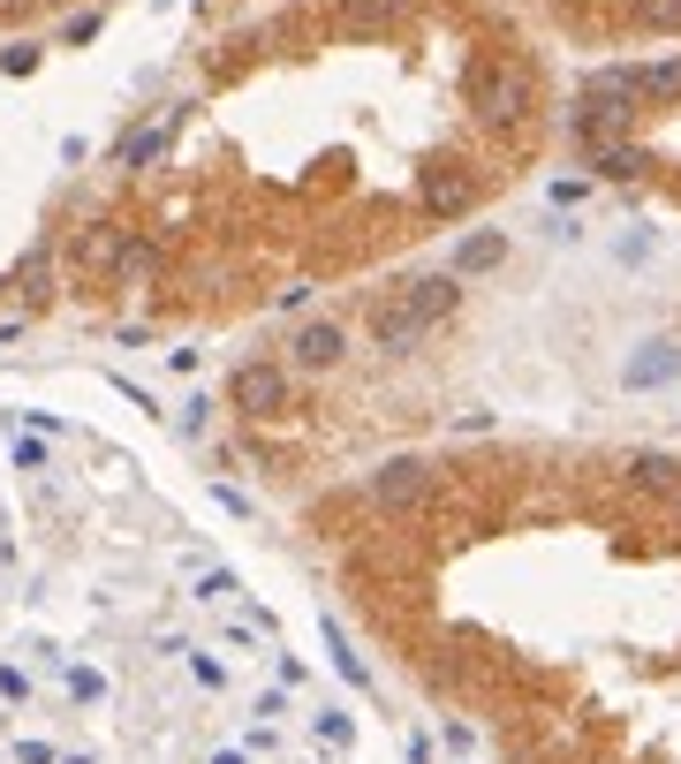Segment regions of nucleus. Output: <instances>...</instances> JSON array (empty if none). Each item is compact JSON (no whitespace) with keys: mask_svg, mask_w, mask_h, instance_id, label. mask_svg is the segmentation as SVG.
Masks as SVG:
<instances>
[{"mask_svg":"<svg viewBox=\"0 0 681 764\" xmlns=\"http://www.w3.org/2000/svg\"><path fill=\"white\" fill-rule=\"evenodd\" d=\"M553 38L598 61H652L681 53V0H530Z\"/></svg>","mask_w":681,"mask_h":764,"instance_id":"1","label":"nucleus"},{"mask_svg":"<svg viewBox=\"0 0 681 764\" xmlns=\"http://www.w3.org/2000/svg\"><path fill=\"white\" fill-rule=\"evenodd\" d=\"M235 409H250V417L288 409V371H281V363H243V371H235Z\"/></svg>","mask_w":681,"mask_h":764,"instance_id":"2","label":"nucleus"},{"mask_svg":"<svg viewBox=\"0 0 681 764\" xmlns=\"http://www.w3.org/2000/svg\"><path fill=\"white\" fill-rule=\"evenodd\" d=\"M84 8H99V0H0V23H38V15L69 23V15H84Z\"/></svg>","mask_w":681,"mask_h":764,"instance_id":"3","label":"nucleus"},{"mask_svg":"<svg viewBox=\"0 0 681 764\" xmlns=\"http://www.w3.org/2000/svg\"><path fill=\"white\" fill-rule=\"evenodd\" d=\"M326 643H334V666H340V681H348V689H371V674H363V658L348 651V636H340V620H334V613H326Z\"/></svg>","mask_w":681,"mask_h":764,"instance_id":"4","label":"nucleus"},{"mask_svg":"<svg viewBox=\"0 0 681 764\" xmlns=\"http://www.w3.org/2000/svg\"><path fill=\"white\" fill-rule=\"evenodd\" d=\"M61 681H69V704H107V674L99 666H69Z\"/></svg>","mask_w":681,"mask_h":764,"instance_id":"5","label":"nucleus"},{"mask_svg":"<svg viewBox=\"0 0 681 764\" xmlns=\"http://www.w3.org/2000/svg\"><path fill=\"white\" fill-rule=\"evenodd\" d=\"M182 658H189V681H197V689H227V666H220L212 651H197V643H189Z\"/></svg>","mask_w":681,"mask_h":764,"instance_id":"6","label":"nucleus"},{"mask_svg":"<svg viewBox=\"0 0 681 764\" xmlns=\"http://www.w3.org/2000/svg\"><path fill=\"white\" fill-rule=\"evenodd\" d=\"M235 591H243V583H235L227 568H205V576H197V606H220V599H235Z\"/></svg>","mask_w":681,"mask_h":764,"instance_id":"7","label":"nucleus"},{"mask_svg":"<svg viewBox=\"0 0 681 764\" xmlns=\"http://www.w3.org/2000/svg\"><path fill=\"white\" fill-rule=\"evenodd\" d=\"M319 735H326L334 750H348V742H356V727H348V712H326V704H319Z\"/></svg>","mask_w":681,"mask_h":764,"instance_id":"8","label":"nucleus"},{"mask_svg":"<svg viewBox=\"0 0 681 764\" xmlns=\"http://www.w3.org/2000/svg\"><path fill=\"white\" fill-rule=\"evenodd\" d=\"M0 697H8V704H30V674H15V666H0Z\"/></svg>","mask_w":681,"mask_h":764,"instance_id":"9","label":"nucleus"},{"mask_svg":"<svg viewBox=\"0 0 681 764\" xmlns=\"http://www.w3.org/2000/svg\"><path fill=\"white\" fill-rule=\"evenodd\" d=\"M15 764H61L53 742H15Z\"/></svg>","mask_w":681,"mask_h":764,"instance_id":"10","label":"nucleus"},{"mask_svg":"<svg viewBox=\"0 0 681 764\" xmlns=\"http://www.w3.org/2000/svg\"><path fill=\"white\" fill-rule=\"evenodd\" d=\"M15 469H46V447L38 440H15Z\"/></svg>","mask_w":681,"mask_h":764,"instance_id":"11","label":"nucleus"},{"mask_svg":"<svg viewBox=\"0 0 681 764\" xmlns=\"http://www.w3.org/2000/svg\"><path fill=\"white\" fill-rule=\"evenodd\" d=\"M212 764H250V750H220V757H212Z\"/></svg>","mask_w":681,"mask_h":764,"instance_id":"12","label":"nucleus"},{"mask_svg":"<svg viewBox=\"0 0 681 764\" xmlns=\"http://www.w3.org/2000/svg\"><path fill=\"white\" fill-rule=\"evenodd\" d=\"M61 764H99V757H84V750H76V757H61Z\"/></svg>","mask_w":681,"mask_h":764,"instance_id":"13","label":"nucleus"}]
</instances>
